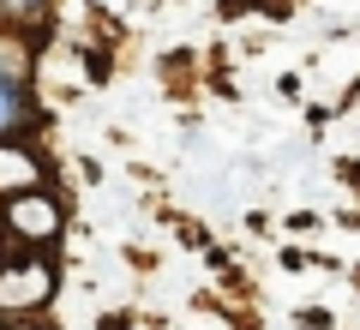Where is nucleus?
Returning <instances> with one entry per match:
<instances>
[{
    "label": "nucleus",
    "mask_w": 360,
    "mask_h": 330,
    "mask_svg": "<svg viewBox=\"0 0 360 330\" xmlns=\"http://www.w3.org/2000/svg\"><path fill=\"white\" fill-rule=\"evenodd\" d=\"M54 294V265L49 258H6L0 265V318H25L49 306Z\"/></svg>",
    "instance_id": "f257e3e1"
},
{
    "label": "nucleus",
    "mask_w": 360,
    "mask_h": 330,
    "mask_svg": "<svg viewBox=\"0 0 360 330\" xmlns=\"http://www.w3.org/2000/svg\"><path fill=\"white\" fill-rule=\"evenodd\" d=\"M0 222H6V234L25 246H54L66 229V210L54 192H25V198H6V210H0Z\"/></svg>",
    "instance_id": "f03ea898"
},
{
    "label": "nucleus",
    "mask_w": 360,
    "mask_h": 330,
    "mask_svg": "<svg viewBox=\"0 0 360 330\" xmlns=\"http://www.w3.org/2000/svg\"><path fill=\"white\" fill-rule=\"evenodd\" d=\"M42 120L37 96H30L25 78H6L0 72V144H25V132Z\"/></svg>",
    "instance_id": "7ed1b4c3"
},
{
    "label": "nucleus",
    "mask_w": 360,
    "mask_h": 330,
    "mask_svg": "<svg viewBox=\"0 0 360 330\" xmlns=\"http://www.w3.org/2000/svg\"><path fill=\"white\" fill-rule=\"evenodd\" d=\"M30 180H37V156H30V144H0V192H6V198H25Z\"/></svg>",
    "instance_id": "20e7f679"
},
{
    "label": "nucleus",
    "mask_w": 360,
    "mask_h": 330,
    "mask_svg": "<svg viewBox=\"0 0 360 330\" xmlns=\"http://www.w3.org/2000/svg\"><path fill=\"white\" fill-rule=\"evenodd\" d=\"M49 6H0V25H49Z\"/></svg>",
    "instance_id": "39448f33"
},
{
    "label": "nucleus",
    "mask_w": 360,
    "mask_h": 330,
    "mask_svg": "<svg viewBox=\"0 0 360 330\" xmlns=\"http://www.w3.org/2000/svg\"><path fill=\"white\" fill-rule=\"evenodd\" d=\"M300 324H307V330H330V312H319V306H307V312H300Z\"/></svg>",
    "instance_id": "423d86ee"
},
{
    "label": "nucleus",
    "mask_w": 360,
    "mask_h": 330,
    "mask_svg": "<svg viewBox=\"0 0 360 330\" xmlns=\"http://www.w3.org/2000/svg\"><path fill=\"white\" fill-rule=\"evenodd\" d=\"M0 265H6V241H0Z\"/></svg>",
    "instance_id": "0eeeda50"
}]
</instances>
